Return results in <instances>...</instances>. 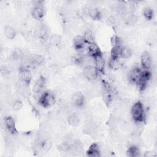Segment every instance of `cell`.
<instances>
[{
    "mask_svg": "<svg viewBox=\"0 0 157 157\" xmlns=\"http://www.w3.org/2000/svg\"><path fill=\"white\" fill-rule=\"evenodd\" d=\"M131 117L137 123H142L145 121V114L143 104L140 101L135 102L131 109Z\"/></svg>",
    "mask_w": 157,
    "mask_h": 157,
    "instance_id": "6da1fadb",
    "label": "cell"
},
{
    "mask_svg": "<svg viewBox=\"0 0 157 157\" xmlns=\"http://www.w3.org/2000/svg\"><path fill=\"white\" fill-rule=\"evenodd\" d=\"M38 102L40 105L45 108L52 106L56 102V97L53 93L50 91L43 92L38 99Z\"/></svg>",
    "mask_w": 157,
    "mask_h": 157,
    "instance_id": "7a4b0ae2",
    "label": "cell"
},
{
    "mask_svg": "<svg viewBox=\"0 0 157 157\" xmlns=\"http://www.w3.org/2000/svg\"><path fill=\"white\" fill-rule=\"evenodd\" d=\"M83 74L88 80L93 82L97 79L99 75V72L94 66L89 65L84 67Z\"/></svg>",
    "mask_w": 157,
    "mask_h": 157,
    "instance_id": "3957f363",
    "label": "cell"
},
{
    "mask_svg": "<svg viewBox=\"0 0 157 157\" xmlns=\"http://www.w3.org/2000/svg\"><path fill=\"white\" fill-rule=\"evenodd\" d=\"M31 15L36 20H41L44 16V9L42 1H37L31 10Z\"/></svg>",
    "mask_w": 157,
    "mask_h": 157,
    "instance_id": "277c9868",
    "label": "cell"
},
{
    "mask_svg": "<svg viewBox=\"0 0 157 157\" xmlns=\"http://www.w3.org/2000/svg\"><path fill=\"white\" fill-rule=\"evenodd\" d=\"M18 75L20 80L25 85L28 86L31 83L32 80V75L29 69L20 67L18 70Z\"/></svg>",
    "mask_w": 157,
    "mask_h": 157,
    "instance_id": "5b68a950",
    "label": "cell"
},
{
    "mask_svg": "<svg viewBox=\"0 0 157 157\" xmlns=\"http://www.w3.org/2000/svg\"><path fill=\"white\" fill-rule=\"evenodd\" d=\"M71 101L75 107L81 108L83 107L85 103V98L83 93L80 91H77L72 96Z\"/></svg>",
    "mask_w": 157,
    "mask_h": 157,
    "instance_id": "8992f818",
    "label": "cell"
},
{
    "mask_svg": "<svg viewBox=\"0 0 157 157\" xmlns=\"http://www.w3.org/2000/svg\"><path fill=\"white\" fill-rule=\"evenodd\" d=\"M5 126L7 131L11 135H15L17 134V130L15 127V123L14 119L10 117H6L5 118Z\"/></svg>",
    "mask_w": 157,
    "mask_h": 157,
    "instance_id": "52a82bcc",
    "label": "cell"
},
{
    "mask_svg": "<svg viewBox=\"0 0 157 157\" xmlns=\"http://www.w3.org/2000/svg\"><path fill=\"white\" fill-rule=\"evenodd\" d=\"M140 64L143 70H149L151 66V59L147 52H144L140 57Z\"/></svg>",
    "mask_w": 157,
    "mask_h": 157,
    "instance_id": "ba28073f",
    "label": "cell"
},
{
    "mask_svg": "<svg viewBox=\"0 0 157 157\" xmlns=\"http://www.w3.org/2000/svg\"><path fill=\"white\" fill-rule=\"evenodd\" d=\"M93 63L94 67L96 68L99 73L104 74L105 71V61L102 55L96 56L93 58Z\"/></svg>",
    "mask_w": 157,
    "mask_h": 157,
    "instance_id": "9c48e42d",
    "label": "cell"
},
{
    "mask_svg": "<svg viewBox=\"0 0 157 157\" xmlns=\"http://www.w3.org/2000/svg\"><path fill=\"white\" fill-rule=\"evenodd\" d=\"M141 71L142 70L138 67H133L129 72L128 78L129 81L131 83L136 84L140 80Z\"/></svg>",
    "mask_w": 157,
    "mask_h": 157,
    "instance_id": "30bf717a",
    "label": "cell"
},
{
    "mask_svg": "<svg viewBox=\"0 0 157 157\" xmlns=\"http://www.w3.org/2000/svg\"><path fill=\"white\" fill-rule=\"evenodd\" d=\"M86 44L85 42L83 36L76 35L73 39V45L74 48L77 51H82L83 50L85 45Z\"/></svg>",
    "mask_w": 157,
    "mask_h": 157,
    "instance_id": "8fae6325",
    "label": "cell"
},
{
    "mask_svg": "<svg viewBox=\"0 0 157 157\" xmlns=\"http://www.w3.org/2000/svg\"><path fill=\"white\" fill-rule=\"evenodd\" d=\"M86 155L90 157H99L101 156L100 148L98 144L93 143L90 146L86 151Z\"/></svg>",
    "mask_w": 157,
    "mask_h": 157,
    "instance_id": "7c38bea8",
    "label": "cell"
},
{
    "mask_svg": "<svg viewBox=\"0 0 157 157\" xmlns=\"http://www.w3.org/2000/svg\"><path fill=\"white\" fill-rule=\"evenodd\" d=\"M88 54L93 58L96 56L102 55L101 49L96 43L88 45Z\"/></svg>",
    "mask_w": 157,
    "mask_h": 157,
    "instance_id": "4fadbf2b",
    "label": "cell"
},
{
    "mask_svg": "<svg viewBox=\"0 0 157 157\" xmlns=\"http://www.w3.org/2000/svg\"><path fill=\"white\" fill-rule=\"evenodd\" d=\"M87 15L94 20H99L102 17L101 12L98 9L95 7L88 9Z\"/></svg>",
    "mask_w": 157,
    "mask_h": 157,
    "instance_id": "5bb4252c",
    "label": "cell"
},
{
    "mask_svg": "<svg viewBox=\"0 0 157 157\" xmlns=\"http://www.w3.org/2000/svg\"><path fill=\"white\" fill-rule=\"evenodd\" d=\"M46 81H45V78L42 77L40 76L34 85V92L36 93H40L41 92V91L43 90V88L45 87V85Z\"/></svg>",
    "mask_w": 157,
    "mask_h": 157,
    "instance_id": "9a60e30c",
    "label": "cell"
},
{
    "mask_svg": "<svg viewBox=\"0 0 157 157\" xmlns=\"http://www.w3.org/2000/svg\"><path fill=\"white\" fill-rule=\"evenodd\" d=\"M48 33V29L47 26L45 25H41L39 31V37L42 42H45L48 40L49 36Z\"/></svg>",
    "mask_w": 157,
    "mask_h": 157,
    "instance_id": "2e32d148",
    "label": "cell"
},
{
    "mask_svg": "<svg viewBox=\"0 0 157 157\" xmlns=\"http://www.w3.org/2000/svg\"><path fill=\"white\" fill-rule=\"evenodd\" d=\"M29 60L33 66H40L45 62V58L39 54H34L32 55Z\"/></svg>",
    "mask_w": 157,
    "mask_h": 157,
    "instance_id": "e0dca14e",
    "label": "cell"
},
{
    "mask_svg": "<svg viewBox=\"0 0 157 157\" xmlns=\"http://www.w3.org/2000/svg\"><path fill=\"white\" fill-rule=\"evenodd\" d=\"M83 37L85 40V42L86 44L90 45V44L95 43L94 36L93 31L91 29H86L85 31Z\"/></svg>",
    "mask_w": 157,
    "mask_h": 157,
    "instance_id": "ac0fdd59",
    "label": "cell"
},
{
    "mask_svg": "<svg viewBox=\"0 0 157 157\" xmlns=\"http://www.w3.org/2000/svg\"><path fill=\"white\" fill-rule=\"evenodd\" d=\"M4 35L8 39H13L15 37L17 33L15 29L11 26H6L4 30Z\"/></svg>",
    "mask_w": 157,
    "mask_h": 157,
    "instance_id": "d6986e66",
    "label": "cell"
},
{
    "mask_svg": "<svg viewBox=\"0 0 157 157\" xmlns=\"http://www.w3.org/2000/svg\"><path fill=\"white\" fill-rule=\"evenodd\" d=\"M80 121V119L77 114L75 113H71L68 117H67V123L68 124L72 126V127H75L77 126Z\"/></svg>",
    "mask_w": 157,
    "mask_h": 157,
    "instance_id": "ffe728a7",
    "label": "cell"
},
{
    "mask_svg": "<svg viewBox=\"0 0 157 157\" xmlns=\"http://www.w3.org/2000/svg\"><path fill=\"white\" fill-rule=\"evenodd\" d=\"M132 55V50L127 46H121L120 50V58L123 59L129 58Z\"/></svg>",
    "mask_w": 157,
    "mask_h": 157,
    "instance_id": "44dd1931",
    "label": "cell"
},
{
    "mask_svg": "<svg viewBox=\"0 0 157 157\" xmlns=\"http://www.w3.org/2000/svg\"><path fill=\"white\" fill-rule=\"evenodd\" d=\"M151 74L149 70H142L139 82L144 83H147L151 79Z\"/></svg>",
    "mask_w": 157,
    "mask_h": 157,
    "instance_id": "7402d4cb",
    "label": "cell"
},
{
    "mask_svg": "<svg viewBox=\"0 0 157 157\" xmlns=\"http://www.w3.org/2000/svg\"><path fill=\"white\" fill-rule=\"evenodd\" d=\"M126 155L128 156H129V157L139 156L140 155L139 149L137 146L132 145L128 148L126 151Z\"/></svg>",
    "mask_w": 157,
    "mask_h": 157,
    "instance_id": "603a6c76",
    "label": "cell"
},
{
    "mask_svg": "<svg viewBox=\"0 0 157 157\" xmlns=\"http://www.w3.org/2000/svg\"><path fill=\"white\" fill-rule=\"evenodd\" d=\"M122 45L112 46L110 51V58L118 59L120 58V50Z\"/></svg>",
    "mask_w": 157,
    "mask_h": 157,
    "instance_id": "cb8c5ba5",
    "label": "cell"
},
{
    "mask_svg": "<svg viewBox=\"0 0 157 157\" xmlns=\"http://www.w3.org/2000/svg\"><path fill=\"white\" fill-rule=\"evenodd\" d=\"M40 148L45 151H48L52 147V142L50 140L48 139H44L40 141L39 143Z\"/></svg>",
    "mask_w": 157,
    "mask_h": 157,
    "instance_id": "d4e9b609",
    "label": "cell"
},
{
    "mask_svg": "<svg viewBox=\"0 0 157 157\" xmlns=\"http://www.w3.org/2000/svg\"><path fill=\"white\" fill-rule=\"evenodd\" d=\"M108 66L109 68L113 70H117L121 67V64L119 61V59H115L110 58V59L108 61Z\"/></svg>",
    "mask_w": 157,
    "mask_h": 157,
    "instance_id": "484cf974",
    "label": "cell"
},
{
    "mask_svg": "<svg viewBox=\"0 0 157 157\" xmlns=\"http://www.w3.org/2000/svg\"><path fill=\"white\" fill-rule=\"evenodd\" d=\"M137 17L132 13H130L127 15L125 18V23L128 25H135L137 21Z\"/></svg>",
    "mask_w": 157,
    "mask_h": 157,
    "instance_id": "4316f807",
    "label": "cell"
},
{
    "mask_svg": "<svg viewBox=\"0 0 157 157\" xmlns=\"http://www.w3.org/2000/svg\"><path fill=\"white\" fill-rule=\"evenodd\" d=\"M50 44L53 47L58 46L61 40V37L60 35L55 34L50 37Z\"/></svg>",
    "mask_w": 157,
    "mask_h": 157,
    "instance_id": "83f0119b",
    "label": "cell"
},
{
    "mask_svg": "<svg viewBox=\"0 0 157 157\" xmlns=\"http://www.w3.org/2000/svg\"><path fill=\"white\" fill-rule=\"evenodd\" d=\"M143 15L147 20H151L154 17V12L150 7H145L143 10Z\"/></svg>",
    "mask_w": 157,
    "mask_h": 157,
    "instance_id": "f1b7e54d",
    "label": "cell"
},
{
    "mask_svg": "<svg viewBox=\"0 0 157 157\" xmlns=\"http://www.w3.org/2000/svg\"><path fill=\"white\" fill-rule=\"evenodd\" d=\"M23 107V103L20 100H15L12 103V109L15 111H18L20 110Z\"/></svg>",
    "mask_w": 157,
    "mask_h": 157,
    "instance_id": "f546056e",
    "label": "cell"
},
{
    "mask_svg": "<svg viewBox=\"0 0 157 157\" xmlns=\"http://www.w3.org/2000/svg\"><path fill=\"white\" fill-rule=\"evenodd\" d=\"M112 46H115V45H121V39L119 38L118 36H114L112 37Z\"/></svg>",
    "mask_w": 157,
    "mask_h": 157,
    "instance_id": "4dcf8cb0",
    "label": "cell"
},
{
    "mask_svg": "<svg viewBox=\"0 0 157 157\" xmlns=\"http://www.w3.org/2000/svg\"><path fill=\"white\" fill-rule=\"evenodd\" d=\"M108 22L112 25H115L116 23H117V19L115 17L113 16H110L109 18H108Z\"/></svg>",
    "mask_w": 157,
    "mask_h": 157,
    "instance_id": "1f68e13d",
    "label": "cell"
},
{
    "mask_svg": "<svg viewBox=\"0 0 157 157\" xmlns=\"http://www.w3.org/2000/svg\"><path fill=\"white\" fill-rule=\"evenodd\" d=\"M144 156L145 157H153V156H156V154L153 151H146L145 152Z\"/></svg>",
    "mask_w": 157,
    "mask_h": 157,
    "instance_id": "d6a6232c",
    "label": "cell"
}]
</instances>
